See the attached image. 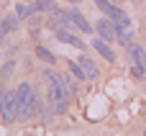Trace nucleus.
I'll list each match as a JSON object with an SVG mask.
<instances>
[{"instance_id": "nucleus-3", "label": "nucleus", "mask_w": 146, "mask_h": 136, "mask_svg": "<svg viewBox=\"0 0 146 136\" xmlns=\"http://www.w3.org/2000/svg\"><path fill=\"white\" fill-rule=\"evenodd\" d=\"M0 118L5 123H13L15 118H21V105H18V95L13 90H5L3 100H0Z\"/></svg>"}, {"instance_id": "nucleus-2", "label": "nucleus", "mask_w": 146, "mask_h": 136, "mask_svg": "<svg viewBox=\"0 0 146 136\" xmlns=\"http://www.w3.org/2000/svg\"><path fill=\"white\" fill-rule=\"evenodd\" d=\"M15 95H18V105H21V118H31V116L38 113L41 103H38V98H36V93H33V87L28 82L18 85Z\"/></svg>"}, {"instance_id": "nucleus-17", "label": "nucleus", "mask_w": 146, "mask_h": 136, "mask_svg": "<svg viewBox=\"0 0 146 136\" xmlns=\"http://www.w3.org/2000/svg\"><path fill=\"white\" fill-rule=\"evenodd\" d=\"M113 3H115V5H121V3H126V0H113Z\"/></svg>"}, {"instance_id": "nucleus-4", "label": "nucleus", "mask_w": 146, "mask_h": 136, "mask_svg": "<svg viewBox=\"0 0 146 136\" xmlns=\"http://www.w3.org/2000/svg\"><path fill=\"white\" fill-rule=\"evenodd\" d=\"M95 28H98V33H100L105 41L118 39V33H115V23H113V18H110V15H108V18H100V21L95 23Z\"/></svg>"}, {"instance_id": "nucleus-8", "label": "nucleus", "mask_w": 146, "mask_h": 136, "mask_svg": "<svg viewBox=\"0 0 146 136\" xmlns=\"http://www.w3.org/2000/svg\"><path fill=\"white\" fill-rule=\"evenodd\" d=\"M33 13H36V3H21V5H15V15L18 18H28Z\"/></svg>"}, {"instance_id": "nucleus-5", "label": "nucleus", "mask_w": 146, "mask_h": 136, "mask_svg": "<svg viewBox=\"0 0 146 136\" xmlns=\"http://www.w3.org/2000/svg\"><path fill=\"white\" fill-rule=\"evenodd\" d=\"M54 33H56V39H59V41H64V44H69V46H77V49H85L82 39H77L69 28H59V31H54Z\"/></svg>"}, {"instance_id": "nucleus-13", "label": "nucleus", "mask_w": 146, "mask_h": 136, "mask_svg": "<svg viewBox=\"0 0 146 136\" xmlns=\"http://www.w3.org/2000/svg\"><path fill=\"white\" fill-rule=\"evenodd\" d=\"M69 72L74 75V77H80V80H85L87 75H85V69H82V64L80 62H69Z\"/></svg>"}, {"instance_id": "nucleus-18", "label": "nucleus", "mask_w": 146, "mask_h": 136, "mask_svg": "<svg viewBox=\"0 0 146 136\" xmlns=\"http://www.w3.org/2000/svg\"><path fill=\"white\" fill-rule=\"evenodd\" d=\"M131 3H136V5H139V3H141V0H131Z\"/></svg>"}, {"instance_id": "nucleus-12", "label": "nucleus", "mask_w": 146, "mask_h": 136, "mask_svg": "<svg viewBox=\"0 0 146 136\" xmlns=\"http://www.w3.org/2000/svg\"><path fill=\"white\" fill-rule=\"evenodd\" d=\"M131 57H133V62H136V64H141V67H144V49H141V46H136V44H131Z\"/></svg>"}, {"instance_id": "nucleus-15", "label": "nucleus", "mask_w": 146, "mask_h": 136, "mask_svg": "<svg viewBox=\"0 0 146 136\" xmlns=\"http://www.w3.org/2000/svg\"><path fill=\"white\" fill-rule=\"evenodd\" d=\"M5 33H8V28H5V23H3V21H0V39H3V36H5Z\"/></svg>"}, {"instance_id": "nucleus-11", "label": "nucleus", "mask_w": 146, "mask_h": 136, "mask_svg": "<svg viewBox=\"0 0 146 136\" xmlns=\"http://www.w3.org/2000/svg\"><path fill=\"white\" fill-rule=\"evenodd\" d=\"M36 57H38V59H44L46 64H54V62H56V59H54V54H51L49 49H44V46H36Z\"/></svg>"}, {"instance_id": "nucleus-7", "label": "nucleus", "mask_w": 146, "mask_h": 136, "mask_svg": "<svg viewBox=\"0 0 146 136\" xmlns=\"http://www.w3.org/2000/svg\"><path fill=\"white\" fill-rule=\"evenodd\" d=\"M67 13H69V18H72V23H74V28H80L82 33H87V31H92V26L87 23V18H85V15L80 13V10H74V8H72V10H67Z\"/></svg>"}, {"instance_id": "nucleus-6", "label": "nucleus", "mask_w": 146, "mask_h": 136, "mask_svg": "<svg viewBox=\"0 0 146 136\" xmlns=\"http://www.w3.org/2000/svg\"><path fill=\"white\" fill-rule=\"evenodd\" d=\"M92 46H95V51H98L103 59H108V62H115V54H113V49L108 46V41H105L103 36H100V39H95V41H92Z\"/></svg>"}, {"instance_id": "nucleus-14", "label": "nucleus", "mask_w": 146, "mask_h": 136, "mask_svg": "<svg viewBox=\"0 0 146 136\" xmlns=\"http://www.w3.org/2000/svg\"><path fill=\"white\" fill-rule=\"evenodd\" d=\"M3 23H5V28H8V31H13V28H18V15H5V18H3Z\"/></svg>"}, {"instance_id": "nucleus-16", "label": "nucleus", "mask_w": 146, "mask_h": 136, "mask_svg": "<svg viewBox=\"0 0 146 136\" xmlns=\"http://www.w3.org/2000/svg\"><path fill=\"white\" fill-rule=\"evenodd\" d=\"M3 95H5V90H3V82H0V100H3Z\"/></svg>"}, {"instance_id": "nucleus-10", "label": "nucleus", "mask_w": 146, "mask_h": 136, "mask_svg": "<svg viewBox=\"0 0 146 136\" xmlns=\"http://www.w3.org/2000/svg\"><path fill=\"white\" fill-rule=\"evenodd\" d=\"M95 5H98V8H100L105 15H110V18H113V15H115V10H118L113 0H95Z\"/></svg>"}, {"instance_id": "nucleus-1", "label": "nucleus", "mask_w": 146, "mask_h": 136, "mask_svg": "<svg viewBox=\"0 0 146 136\" xmlns=\"http://www.w3.org/2000/svg\"><path fill=\"white\" fill-rule=\"evenodd\" d=\"M44 75H46V80H49V103H51L54 113H64L67 105H69V98H72L69 85L64 82L62 75H56V72H51V69H46Z\"/></svg>"}, {"instance_id": "nucleus-19", "label": "nucleus", "mask_w": 146, "mask_h": 136, "mask_svg": "<svg viewBox=\"0 0 146 136\" xmlns=\"http://www.w3.org/2000/svg\"><path fill=\"white\" fill-rule=\"evenodd\" d=\"M67 3H80V0H67Z\"/></svg>"}, {"instance_id": "nucleus-9", "label": "nucleus", "mask_w": 146, "mask_h": 136, "mask_svg": "<svg viewBox=\"0 0 146 136\" xmlns=\"http://www.w3.org/2000/svg\"><path fill=\"white\" fill-rule=\"evenodd\" d=\"M80 64H82V69H85V75H87V77H98V64H95L90 57H82V59H80Z\"/></svg>"}]
</instances>
